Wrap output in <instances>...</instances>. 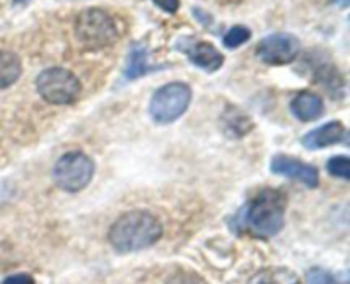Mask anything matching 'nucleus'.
I'll return each instance as SVG.
<instances>
[{
    "instance_id": "ddd939ff",
    "label": "nucleus",
    "mask_w": 350,
    "mask_h": 284,
    "mask_svg": "<svg viewBox=\"0 0 350 284\" xmlns=\"http://www.w3.org/2000/svg\"><path fill=\"white\" fill-rule=\"evenodd\" d=\"M250 284H301V281L287 267H269L256 272Z\"/></svg>"
},
{
    "instance_id": "9d476101",
    "label": "nucleus",
    "mask_w": 350,
    "mask_h": 284,
    "mask_svg": "<svg viewBox=\"0 0 350 284\" xmlns=\"http://www.w3.org/2000/svg\"><path fill=\"white\" fill-rule=\"evenodd\" d=\"M293 113L301 122H311L323 115V99L310 91H301L291 103Z\"/></svg>"
},
{
    "instance_id": "f257e3e1",
    "label": "nucleus",
    "mask_w": 350,
    "mask_h": 284,
    "mask_svg": "<svg viewBox=\"0 0 350 284\" xmlns=\"http://www.w3.org/2000/svg\"><path fill=\"white\" fill-rule=\"evenodd\" d=\"M163 235L159 219L147 211H130L120 216L109 228V243L122 253L149 248Z\"/></svg>"
},
{
    "instance_id": "f3484780",
    "label": "nucleus",
    "mask_w": 350,
    "mask_h": 284,
    "mask_svg": "<svg viewBox=\"0 0 350 284\" xmlns=\"http://www.w3.org/2000/svg\"><path fill=\"white\" fill-rule=\"evenodd\" d=\"M252 38V31L246 26H234L228 31V34L224 36V47L228 48H238L243 43Z\"/></svg>"
},
{
    "instance_id": "6e6552de",
    "label": "nucleus",
    "mask_w": 350,
    "mask_h": 284,
    "mask_svg": "<svg viewBox=\"0 0 350 284\" xmlns=\"http://www.w3.org/2000/svg\"><path fill=\"white\" fill-rule=\"evenodd\" d=\"M272 171L277 175H284V177H289L293 180L301 181V183H304L310 188L318 187V181H320L317 168L289 156L273 157Z\"/></svg>"
},
{
    "instance_id": "423d86ee",
    "label": "nucleus",
    "mask_w": 350,
    "mask_h": 284,
    "mask_svg": "<svg viewBox=\"0 0 350 284\" xmlns=\"http://www.w3.org/2000/svg\"><path fill=\"white\" fill-rule=\"evenodd\" d=\"M94 175V163L84 153H67L53 168V180L65 192H79L88 187Z\"/></svg>"
},
{
    "instance_id": "a211bd4d",
    "label": "nucleus",
    "mask_w": 350,
    "mask_h": 284,
    "mask_svg": "<svg viewBox=\"0 0 350 284\" xmlns=\"http://www.w3.org/2000/svg\"><path fill=\"white\" fill-rule=\"evenodd\" d=\"M328 173L334 175V177L344 178V180H349L350 178V159L347 156H337L332 157L328 161Z\"/></svg>"
},
{
    "instance_id": "0eeeda50",
    "label": "nucleus",
    "mask_w": 350,
    "mask_h": 284,
    "mask_svg": "<svg viewBox=\"0 0 350 284\" xmlns=\"http://www.w3.org/2000/svg\"><path fill=\"white\" fill-rule=\"evenodd\" d=\"M301 50L299 40L293 34L275 33L263 38L256 47V55L263 64L286 65L297 58Z\"/></svg>"
},
{
    "instance_id": "4be33fe9",
    "label": "nucleus",
    "mask_w": 350,
    "mask_h": 284,
    "mask_svg": "<svg viewBox=\"0 0 350 284\" xmlns=\"http://www.w3.org/2000/svg\"><path fill=\"white\" fill-rule=\"evenodd\" d=\"M2 284H34V279L29 274H14L7 277Z\"/></svg>"
},
{
    "instance_id": "412c9836",
    "label": "nucleus",
    "mask_w": 350,
    "mask_h": 284,
    "mask_svg": "<svg viewBox=\"0 0 350 284\" xmlns=\"http://www.w3.org/2000/svg\"><path fill=\"white\" fill-rule=\"evenodd\" d=\"M159 9L166 10V12L174 14L178 9H180V0H152Z\"/></svg>"
},
{
    "instance_id": "aec40b11",
    "label": "nucleus",
    "mask_w": 350,
    "mask_h": 284,
    "mask_svg": "<svg viewBox=\"0 0 350 284\" xmlns=\"http://www.w3.org/2000/svg\"><path fill=\"white\" fill-rule=\"evenodd\" d=\"M308 283L310 284H338L335 283L334 277L327 272V270L321 269H313L308 274Z\"/></svg>"
},
{
    "instance_id": "39448f33",
    "label": "nucleus",
    "mask_w": 350,
    "mask_h": 284,
    "mask_svg": "<svg viewBox=\"0 0 350 284\" xmlns=\"http://www.w3.org/2000/svg\"><path fill=\"white\" fill-rule=\"evenodd\" d=\"M191 101V88L185 82H171L154 92L150 99V116L157 123H171L187 112Z\"/></svg>"
},
{
    "instance_id": "f8f14e48",
    "label": "nucleus",
    "mask_w": 350,
    "mask_h": 284,
    "mask_svg": "<svg viewBox=\"0 0 350 284\" xmlns=\"http://www.w3.org/2000/svg\"><path fill=\"white\" fill-rule=\"evenodd\" d=\"M221 125L226 133L231 137H243L246 132L253 129V123L246 113L238 109L236 106H228L221 118Z\"/></svg>"
},
{
    "instance_id": "4468645a",
    "label": "nucleus",
    "mask_w": 350,
    "mask_h": 284,
    "mask_svg": "<svg viewBox=\"0 0 350 284\" xmlns=\"http://www.w3.org/2000/svg\"><path fill=\"white\" fill-rule=\"evenodd\" d=\"M23 65L19 57L12 51L0 50V89L12 86L21 77Z\"/></svg>"
},
{
    "instance_id": "20e7f679",
    "label": "nucleus",
    "mask_w": 350,
    "mask_h": 284,
    "mask_svg": "<svg viewBox=\"0 0 350 284\" xmlns=\"http://www.w3.org/2000/svg\"><path fill=\"white\" fill-rule=\"evenodd\" d=\"M36 89L50 105H70L81 94V81L64 67H50L36 79Z\"/></svg>"
},
{
    "instance_id": "7ed1b4c3",
    "label": "nucleus",
    "mask_w": 350,
    "mask_h": 284,
    "mask_svg": "<svg viewBox=\"0 0 350 284\" xmlns=\"http://www.w3.org/2000/svg\"><path fill=\"white\" fill-rule=\"evenodd\" d=\"M75 36L89 50H103L116 43L118 24L103 9H85L75 19Z\"/></svg>"
},
{
    "instance_id": "dca6fc26",
    "label": "nucleus",
    "mask_w": 350,
    "mask_h": 284,
    "mask_svg": "<svg viewBox=\"0 0 350 284\" xmlns=\"http://www.w3.org/2000/svg\"><path fill=\"white\" fill-rule=\"evenodd\" d=\"M317 81L320 82L321 86L328 89L332 92V96H337L344 92V79H342L340 72L337 70L335 65H321L317 72Z\"/></svg>"
},
{
    "instance_id": "1a4fd4ad",
    "label": "nucleus",
    "mask_w": 350,
    "mask_h": 284,
    "mask_svg": "<svg viewBox=\"0 0 350 284\" xmlns=\"http://www.w3.org/2000/svg\"><path fill=\"white\" fill-rule=\"evenodd\" d=\"M345 139V127L340 122H330L323 127L311 130L303 137V144L308 149H321V147L334 146Z\"/></svg>"
},
{
    "instance_id": "2eb2a0df",
    "label": "nucleus",
    "mask_w": 350,
    "mask_h": 284,
    "mask_svg": "<svg viewBox=\"0 0 350 284\" xmlns=\"http://www.w3.org/2000/svg\"><path fill=\"white\" fill-rule=\"evenodd\" d=\"M150 68L149 64H147V50L144 44L135 43L132 48H130L129 55V64H126L125 75L129 79H137L140 75L147 74Z\"/></svg>"
},
{
    "instance_id": "9b49d317",
    "label": "nucleus",
    "mask_w": 350,
    "mask_h": 284,
    "mask_svg": "<svg viewBox=\"0 0 350 284\" xmlns=\"http://www.w3.org/2000/svg\"><path fill=\"white\" fill-rule=\"evenodd\" d=\"M188 57L193 62L197 67L204 68L207 72H215L222 67L224 64V57H222L221 51L211 43H205V41H200V43H195L193 47L188 48Z\"/></svg>"
},
{
    "instance_id": "5701e85b",
    "label": "nucleus",
    "mask_w": 350,
    "mask_h": 284,
    "mask_svg": "<svg viewBox=\"0 0 350 284\" xmlns=\"http://www.w3.org/2000/svg\"><path fill=\"white\" fill-rule=\"evenodd\" d=\"M29 2V0H14V3H16V5H24V3H27Z\"/></svg>"
},
{
    "instance_id": "6ab92c4d",
    "label": "nucleus",
    "mask_w": 350,
    "mask_h": 284,
    "mask_svg": "<svg viewBox=\"0 0 350 284\" xmlns=\"http://www.w3.org/2000/svg\"><path fill=\"white\" fill-rule=\"evenodd\" d=\"M166 284H207L200 276H197L195 272H188V270H183V272H176L174 276H171L167 279Z\"/></svg>"
},
{
    "instance_id": "f03ea898",
    "label": "nucleus",
    "mask_w": 350,
    "mask_h": 284,
    "mask_svg": "<svg viewBox=\"0 0 350 284\" xmlns=\"http://www.w3.org/2000/svg\"><path fill=\"white\" fill-rule=\"evenodd\" d=\"M287 197L277 188H263L243 211V224L258 238L275 236L284 226Z\"/></svg>"
}]
</instances>
